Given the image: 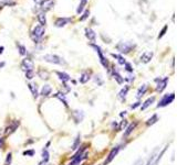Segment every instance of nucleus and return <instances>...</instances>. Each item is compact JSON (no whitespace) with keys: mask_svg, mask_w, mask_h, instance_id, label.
Wrapping results in <instances>:
<instances>
[{"mask_svg":"<svg viewBox=\"0 0 177 165\" xmlns=\"http://www.w3.org/2000/svg\"><path fill=\"white\" fill-rule=\"evenodd\" d=\"M140 105H141V102H140V101H137V102H135L134 105H132V106H131V108H132V109H135V108L138 107Z\"/></svg>","mask_w":177,"mask_h":165,"instance_id":"79ce46f5","label":"nucleus"},{"mask_svg":"<svg viewBox=\"0 0 177 165\" xmlns=\"http://www.w3.org/2000/svg\"><path fill=\"white\" fill-rule=\"evenodd\" d=\"M24 155H28V156H33L35 155V150H29V151H24Z\"/></svg>","mask_w":177,"mask_h":165,"instance_id":"ea45409f","label":"nucleus"},{"mask_svg":"<svg viewBox=\"0 0 177 165\" xmlns=\"http://www.w3.org/2000/svg\"><path fill=\"white\" fill-rule=\"evenodd\" d=\"M112 56L113 57H115L116 60H118V64H121V65H124L126 63V61H125V58L123 57L122 55H118V54H112Z\"/></svg>","mask_w":177,"mask_h":165,"instance_id":"c756f323","label":"nucleus"},{"mask_svg":"<svg viewBox=\"0 0 177 165\" xmlns=\"http://www.w3.org/2000/svg\"><path fill=\"white\" fill-rule=\"evenodd\" d=\"M54 97H55V98H58L60 101H62V104L64 105L65 107H68V100H67V98H65V95H64V94L58 92V94H55V95H54Z\"/></svg>","mask_w":177,"mask_h":165,"instance_id":"b1692460","label":"nucleus"},{"mask_svg":"<svg viewBox=\"0 0 177 165\" xmlns=\"http://www.w3.org/2000/svg\"><path fill=\"white\" fill-rule=\"evenodd\" d=\"M33 1H35V4H41L42 2V0H33Z\"/></svg>","mask_w":177,"mask_h":165,"instance_id":"de8ad7c7","label":"nucleus"},{"mask_svg":"<svg viewBox=\"0 0 177 165\" xmlns=\"http://www.w3.org/2000/svg\"><path fill=\"white\" fill-rule=\"evenodd\" d=\"M120 146H114L112 150H111V152L109 153V155H107V158H106V160H105V162H104V165H107L109 163H111V162L113 161L115 158V156L118 155V153L120 152Z\"/></svg>","mask_w":177,"mask_h":165,"instance_id":"0eeeda50","label":"nucleus"},{"mask_svg":"<svg viewBox=\"0 0 177 165\" xmlns=\"http://www.w3.org/2000/svg\"><path fill=\"white\" fill-rule=\"evenodd\" d=\"M83 118H84L83 111H80V110H74V111H73V119H74V121L76 123L81 122L83 120Z\"/></svg>","mask_w":177,"mask_h":165,"instance_id":"dca6fc26","label":"nucleus"},{"mask_svg":"<svg viewBox=\"0 0 177 165\" xmlns=\"http://www.w3.org/2000/svg\"><path fill=\"white\" fill-rule=\"evenodd\" d=\"M44 33H46V27L41 25V24L35 25L31 32V39L35 43H38V41L41 40V38L44 35Z\"/></svg>","mask_w":177,"mask_h":165,"instance_id":"f03ea898","label":"nucleus"},{"mask_svg":"<svg viewBox=\"0 0 177 165\" xmlns=\"http://www.w3.org/2000/svg\"><path fill=\"white\" fill-rule=\"evenodd\" d=\"M174 99H175V94H174V92L169 94V95L168 94H167V95H164L163 98L159 100V102H158V105H157V108H162V107H166V106H168V105H170L172 102H173Z\"/></svg>","mask_w":177,"mask_h":165,"instance_id":"39448f33","label":"nucleus"},{"mask_svg":"<svg viewBox=\"0 0 177 165\" xmlns=\"http://www.w3.org/2000/svg\"><path fill=\"white\" fill-rule=\"evenodd\" d=\"M166 149H167V146L164 148V149H163L161 152H158V153H156V150L154 151L153 154H152V156L150 158V160H148V162H147V164L146 165H158L159 161L162 160L163 155H164V153H165Z\"/></svg>","mask_w":177,"mask_h":165,"instance_id":"7ed1b4c3","label":"nucleus"},{"mask_svg":"<svg viewBox=\"0 0 177 165\" xmlns=\"http://www.w3.org/2000/svg\"><path fill=\"white\" fill-rule=\"evenodd\" d=\"M154 100H155V97H151V98H148L147 100H145V101H144V104H143V105L141 106V109H142V110H145L146 108L150 107L151 105H152V104L154 102Z\"/></svg>","mask_w":177,"mask_h":165,"instance_id":"393cba45","label":"nucleus"},{"mask_svg":"<svg viewBox=\"0 0 177 165\" xmlns=\"http://www.w3.org/2000/svg\"><path fill=\"white\" fill-rule=\"evenodd\" d=\"M70 22H71V18H58V19L55 20L54 25L57 28H62Z\"/></svg>","mask_w":177,"mask_h":165,"instance_id":"f8f14e48","label":"nucleus"},{"mask_svg":"<svg viewBox=\"0 0 177 165\" xmlns=\"http://www.w3.org/2000/svg\"><path fill=\"white\" fill-rule=\"evenodd\" d=\"M85 36L90 41H92V42H95V40H96V34H95V32L91 28H87L85 29Z\"/></svg>","mask_w":177,"mask_h":165,"instance_id":"2eb2a0df","label":"nucleus"},{"mask_svg":"<svg viewBox=\"0 0 177 165\" xmlns=\"http://www.w3.org/2000/svg\"><path fill=\"white\" fill-rule=\"evenodd\" d=\"M80 141H81V137H80V134H78V137L75 138V141L72 144V150H76L78 149V146L80 145Z\"/></svg>","mask_w":177,"mask_h":165,"instance_id":"2f4dec72","label":"nucleus"},{"mask_svg":"<svg viewBox=\"0 0 177 165\" xmlns=\"http://www.w3.org/2000/svg\"><path fill=\"white\" fill-rule=\"evenodd\" d=\"M87 4V0H81V2L79 4V7H78V9H76V13H78V15H80V13L84 10V8H85Z\"/></svg>","mask_w":177,"mask_h":165,"instance_id":"bb28decb","label":"nucleus"},{"mask_svg":"<svg viewBox=\"0 0 177 165\" xmlns=\"http://www.w3.org/2000/svg\"><path fill=\"white\" fill-rule=\"evenodd\" d=\"M152 57H153V52H151V51H146V52H144V53L141 55V61L146 64V63L151 62Z\"/></svg>","mask_w":177,"mask_h":165,"instance_id":"4468645a","label":"nucleus"},{"mask_svg":"<svg viewBox=\"0 0 177 165\" xmlns=\"http://www.w3.org/2000/svg\"><path fill=\"white\" fill-rule=\"evenodd\" d=\"M38 20H39V22L41 25L46 27V24H47V18H46L44 12H40L39 15H38Z\"/></svg>","mask_w":177,"mask_h":165,"instance_id":"a878e982","label":"nucleus"},{"mask_svg":"<svg viewBox=\"0 0 177 165\" xmlns=\"http://www.w3.org/2000/svg\"><path fill=\"white\" fill-rule=\"evenodd\" d=\"M100 77H101L100 75H98V76L96 75V76H95V81H96V83L98 81V85H102L103 84V81L101 79V78H100Z\"/></svg>","mask_w":177,"mask_h":165,"instance_id":"a19ab883","label":"nucleus"},{"mask_svg":"<svg viewBox=\"0 0 177 165\" xmlns=\"http://www.w3.org/2000/svg\"><path fill=\"white\" fill-rule=\"evenodd\" d=\"M18 46V51H19L20 55H26L27 54V49H26V46L22 45V44H17Z\"/></svg>","mask_w":177,"mask_h":165,"instance_id":"473e14b6","label":"nucleus"},{"mask_svg":"<svg viewBox=\"0 0 177 165\" xmlns=\"http://www.w3.org/2000/svg\"><path fill=\"white\" fill-rule=\"evenodd\" d=\"M19 127V121H17V120H15V121H12L11 124L9 126V127H7V129H6V134H11L12 132H15V131L17 130V128Z\"/></svg>","mask_w":177,"mask_h":165,"instance_id":"ddd939ff","label":"nucleus"},{"mask_svg":"<svg viewBox=\"0 0 177 165\" xmlns=\"http://www.w3.org/2000/svg\"><path fill=\"white\" fill-rule=\"evenodd\" d=\"M113 78H114L118 84H123L124 83V77L121 76V74L118 73V71H115V68L113 69Z\"/></svg>","mask_w":177,"mask_h":165,"instance_id":"4be33fe9","label":"nucleus"},{"mask_svg":"<svg viewBox=\"0 0 177 165\" xmlns=\"http://www.w3.org/2000/svg\"><path fill=\"white\" fill-rule=\"evenodd\" d=\"M90 74L87 73V72H83L82 74H81V76H80V83L81 84H85V83H87V81H90Z\"/></svg>","mask_w":177,"mask_h":165,"instance_id":"5701e85b","label":"nucleus"},{"mask_svg":"<svg viewBox=\"0 0 177 165\" xmlns=\"http://www.w3.org/2000/svg\"><path fill=\"white\" fill-rule=\"evenodd\" d=\"M11 161H12V154L9 152V153L7 154V158H6L4 165H10V164H11Z\"/></svg>","mask_w":177,"mask_h":165,"instance_id":"e433bc0d","label":"nucleus"},{"mask_svg":"<svg viewBox=\"0 0 177 165\" xmlns=\"http://www.w3.org/2000/svg\"><path fill=\"white\" fill-rule=\"evenodd\" d=\"M134 44L131 42H124V41H121V42L118 43V45H116V50L120 52V53L122 54H127L130 53L132 49L134 47Z\"/></svg>","mask_w":177,"mask_h":165,"instance_id":"20e7f679","label":"nucleus"},{"mask_svg":"<svg viewBox=\"0 0 177 165\" xmlns=\"http://www.w3.org/2000/svg\"><path fill=\"white\" fill-rule=\"evenodd\" d=\"M40 4H41V10H42V12H47L53 8V6H54V0H42V2Z\"/></svg>","mask_w":177,"mask_h":165,"instance_id":"9d476101","label":"nucleus"},{"mask_svg":"<svg viewBox=\"0 0 177 165\" xmlns=\"http://www.w3.org/2000/svg\"><path fill=\"white\" fill-rule=\"evenodd\" d=\"M129 90H130V87H129V86H124V88L121 89V92H120V94H118V97H120L121 99L125 98L126 95H127V92H129Z\"/></svg>","mask_w":177,"mask_h":165,"instance_id":"cd10ccee","label":"nucleus"},{"mask_svg":"<svg viewBox=\"0 0 177 165\" xmlns=\"http://www.w3.org/2000/svg\"><path fill=\"white\" fill-rule=\"evenodd\" d=\"M155 81H157L158 84L156 86V92H162L164 89L166 88V86H167V83H168V77H164V78H159V79H155Z\"/></svg>","mask_w":177,"mask_h":165,"instance_id":"1a4fd4ad","label":"nucleus"},{"mask_svg":"<svg viewBox=\"0 0 177 165\" xmlns=\"http://www.w3.org/2000/svg\"><path fill=\"white\" fill-rule=\"evenodd\" d=\"M43 61L51 63V64H55V65H65V61L63 60V57L55 55V54H46L43 55Z\"/></svg>","mask_w":177,"mask_h":165,"instance_id":"f257e3e1","label":"nucleus"},{"mask_svg":"<svg viewBox=\"0 0 177 165\" xmlns=\"http://www.w3.org/2000/svg\"><path fill=\"white\" fill-rule=\"evenodd\" d=\"M39 165H48V162H44V161H41L39 163Z\"/></svg>","mask_w":177,"mask_h":165,"instance_id":"c03bdc74","label":"nucleus"},{"mask_svg":"<svg viewBox=\"0 0 177 165\" xmlns=\"http://www.w3.org/2000/svg\"><path fill=\"white\" fill-rule=\"evenodd\" d=\"M4 46H0V54H2V52H4Z\"/></svg>","mask_w":177,"mask_h":165,"instance_id":"49530a36","label":"nucleus"},{"mask_svg":"<svg viewBox=\"0 0 177 165\" xmlns=\"http://www.w3.org/2000/svg\"><path fill=\"white\" fill-rule=\"evenodd\" d=\"M136 126H137V122L131 123L130 126H129V127L126 128L125 132H124V134H123V138H124V139L127 138V137H129V135H130L131 133H132V132H133V131H134V129L136 128Z\"/></svg>","mask_w":177,"mask_h":165,"instance_id":"f3484780","label":"nucleus"},{"mask_svg":"<svg viewBox=\"0 0 177 165\" xmlns=\"http://www.w3.org/2000/svg\"><path fill=\"white\" fill-rule=\"evenodd\" d=\"M167 25H165V27L163 28V30L161 31V33H159V34H158V39H161V38H163V36H164V35H165V33H166V31H167Z\"/></svg>","mask_w":177,"mask_h":165,"instance_id":"58836bf2","label":"nucleus"},{"mask_svg":"<svg viewBox=\"0 0 177 165\" xmlns=\"http://www.w3.org/2000/svg\"><path fill=\"white\" fill-rule=\"evenodd\" d=\"M52 92V87L50 85H44L41 89V95L43 97H48Z\"/></svg>","mask_w":177,"mask_h":165,"instance_id":"aec40b11","label":"nucleus"},{"mask_svg":"<svg viewBox=\"0 0 177 165\" xmlns=\"http://www.w3.org/2000/svg\"><path fill=\"white\" fill-rule=\"evenodd\" d=\"M57 75L59 76L60 81H62V83H64V84L71 79L70 75H69V74H67V73H64V72H57Z\"/></svg>","mask_w":177,"mask_h":165,"instance_id":"a211bd4d","label":"nucleus"},{"mask_svg":"<svg viewBox=\"0 0 177 165\" xmlns=\"http://www.w3.org/2000/svg\"><path fill=\"white\" fill-rule=\"evenodd\" d=\"M4 65H6V63H4V62H0V68H2Z\"/></svg>","mask_w":177,"mask_h":165,"instance_id":"a18cd8bd","label":"nucleus"},{"mask_svg":"<svg viewBox=\"0 0 177 165\" xmlns=\"http://www.w3.org/2000/svg\"><path fill=\"white\" fill-rule=\"evenodd\" d=\"M134 165H143V161L142 160H137V161L134 163Z\"/></svg>","mask_w":177,"mask_h":165,"instance_id":"37998d69","label":"nucleus"},{"mask_svg":"<svg viewBox=\"0 0 177 165\" xmlns=\"http://www.w3.org/2000/svg\"><path fill=\"white\" fill-rule=\"evenodd\" d=\"M124 66H125L126 72H129V73H132V72H133V67L131 65V63H127V62H126L125 64H124Z\"/></svg>","mask_w":177,"mask_h":165,"instance_id":"4c0bfd02","label":"nucleus"},{"mask_svg":"<svg viewBox=\"0 0 177 165\" xmlns=\"http://www.w3.org/2000/svg\"><path fill=\"white\" fill-rule=\"evenodd\" d=\"M89 15H90V10L89 9H87L85 11H84V13H83V15L80 18V21H84L85 19H87L89 18Z\"/></svg>","mask_w":177,"mask_h":165,"instance_id":"c9c22d12","label":"nucleus"},{"mask_svg":"<svg viewBox=\"0 0 177 165\" xmlns=\"http://www.w3.org/2000/svg\"><path fill=\"white\" fill-rule=\"evenodd\" d=\"M90 46L91 47H93L95 50V52L98 53V57H100V62H101V64H102L105 68H109V62H107V60H106V57L103 55V52H102V50H101V47L98 45H96V44H90Z\"/></svg>","mask_w":177,"mask_h":165,"instance_id":"423d86ee","label":"nucleus"},{"mask_svg":"<svg viewBox=\"0 0 177 165\" xmlns=\"http://www.w3.org/2000/svg\"><path fill=\"white\" fill-rule=\"evenodd\" d=\"M157 120H158V117H157V115H154V116H152V118H150V119L146 121V126L147 127H150V126H153L154 123H156L157 122Z\"/></svg>","mask_w":177,"mask_h":165,"instance_id":"c85d7f7f","label":"nucleus"},{"mask_svg":"<svg viewBox=\"0 0 177 165\" xmlns=\"http://www.w3.org/2000/svg\"><path fill=\"white\" fill-rule=\"evenodd\" d=\"M38 75H39V76L41 77L42 79H46V81H47V79H49V74H48L47 72H44L43 69H40L39 73H38Z\"/></svg>","mask_w":177,"mask_h":165,"instance_id":"72a5a7b5","label":"nucleus"},{"mask_svg":"<svg viewBox=\"0 0 177 165\" xmlns=\"http://www.w3.org/2000/svg\"><path fill=\"white\" fill-rule=\"evenodd\" d=\"M33 67H35V63L30 58H24V61H22V63H21V68L24 69V72L33 71Z\"/></svg>","mask_w":177,"mask_h":165,"instance_id":"6e6552de","label":"nucleus"},{"mask_svg":"<svg viewBox=\"0 0 177 165\" xmlns=\"http://www.w3.org/2000/svg\"><path fill=\"white\" fill-rule=\"evenodd\" d=\"M49 158H50V154L48 152V149H43V150H42V161L48 162Z\"/></svg>","mask_w":177,"mask_h":165,"instance_id":"7c9ffc66","label":"nucleus"},{"mask_svg":"<svg viewBox=\"0 0 177 165\" xmlns=\"http://www.w3.org/2000/svg\"><path fill=\"white\" fill-rule=\"evenodd\" d=\"M87 153H84V154H79V155H74L73 158H72V161L69 165H80V163L82 162L83 158H87Z\"/></svg>","mask_w":177,"mask_h":165,"instance_id":"9b49d317","label":"nucleus"},{"mask_svg":"<svg viewBox=\"0 0 177 165\" xmlns=\"http://www.w3.org/2000/svg\"><path fill=\"white\" fill-rule=\"evenodd\" d=\"M147 89H148V86H147V85H146V84L142 85L141 87L138 88V90H137V95H136L137 99H140L142 96H144V95H145V92H147Z\"/></svg>","mask_w":177,"mask_h":165,"instance_id":"412c9836","label":"nucleus"},{"mask_svg":"<svg viewBox=\"0 0 177 165\" xmlns=\"http://www.w3.org/2000/svg\"><path fill=\"white\" fill-rule=\"evenodd\" d=\"M28 88L30 89V92H31L32 96H33V98H38L39 97V94H38V88H37V85L32 84V83H29L28 84Z\"/></svg>","mask_w":177,"mask_h":165,"instance_id":"6ab92c4d","label":"nucleus"},{"mask_svg":"<svg viewBox=\"0 0 177 165\" xmlns=\"http://www.w3.org/2000/svg\"><path fill=\"white\" fill-rule=\"evenodd\" d=\"M33 76H35L33 71H28V72H26V78H27V79L31 81L32 78H33Z\"/></svg>","mask_w":177,"mask_h":165,"instance_id":"f704fd0d","label":"nucleus"}]
</instances>
